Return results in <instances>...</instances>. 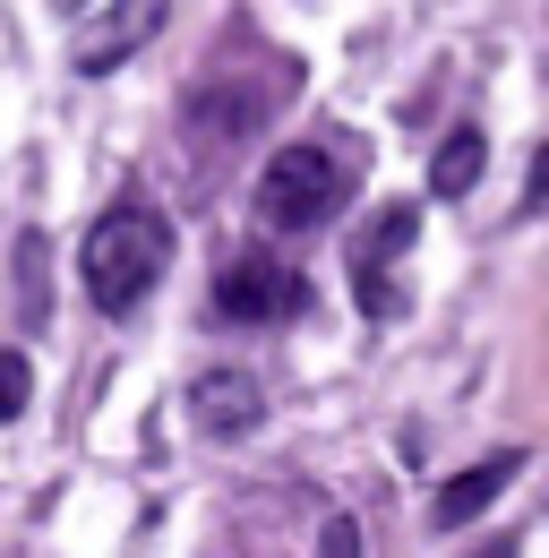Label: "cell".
Segmentation results:
<instances>
[{
    "instance_id": "obj_9",
    "label": "cell",
    "mask_w": 549,
    "mask_h": 558,
    "mask_svg": "<svg viewBox=\"0 0 549 558\" xmlns=\"http://www.w3.org/2000/svg\"><path fill=\"white\" fill-rule=\"evenodd\" d=\"M26 396H35V369H26V352H0V421L26 413Z\"/></svg>"
},
{
    "instance_id": "obj_4",
    "label": "cell",
    "mask_w": 549,
    "mask_h": 558,
    "mask_svg": "<svg viewBox=\"0 0 549 558\" xmlns=\"http://www.w3.org/2000/svg\"><path fill=\"white\" fill-rule=\"evenodd\" d=\"M146 35H163V9L155 0H103V9H69V61L86 77L121 70Z\"/></svg>"
},
{
    "instance_id": "obj_7",
    "label": "cell",
    "mask_w": 549,
    "mask_h": 558,
    "mask_svg": "<svg viewBox=\"0 0 549 558\" xmlns=\"http://www.w3.org/2000/svg\"><path fill=\"white\" fill-rule=\"evenodd\" d=\"M480 163H489V138H480V130H455V138L429 155V190H438V198H473Z\"/></svg>"
},
{
    "instance_id": "obj_5",
    "label": "cell",
    "mask_w": 549,
    "mask_h": 558,
    "mask_svg": "<svg viewBox=\"0 0 549 558\" xmlns=\"http://www.w3.org/2000/svg\"><path fill=\"white\" fill-rule=\"evenodd\" d=\"M190 413H198L206 438H241V429H258V387L241 369H206L190 387Z\"/></svg>"
},
{
    "instance_id": "obj_1",
    "label": "cell",
    "mask_w": 549,
    "mask_h": 558,
    "mask_svg": "<svg viewBox=\"0 0 549 558\" xmlns=\"http://www.w3.org/2000/svg\"><path fill=\"white\" fill-rule=\"evenodd\" d=\"M77 267H86V301H95L103 318H130L137 301L163 283V267H172V223L155 207H112L86 232Z\"/></svg>"
},
{
    "instance_id": "obj_10",
    "label": "cell",
    "mask_w": 549,
    "mask_h": 558,
    "mask_svg": "<svg viewBox=\"0 0 549 558\" xmlns=\"http://www.w3.org/2000/svg\"><path fill=\"white\" fill-rule=\"evenodd\" d=\"M318 558H361V524H352V515H327V524H318Z\"/></svg>"
},
{
    "instance_id": "obj_11",
    "label": "cell",
    "mask_w": 549,
    "mask_h": 558,
    "mask_svg": "<svg viewBox=\"0 0 549 558\" xmlns=\"http://www.w3.org/2000/svg\"><path fill=\"white\" fill-rule=\"evenodd\" d=\"M524 207H549V146L533 155V181H524Z\"/></svg>"
},
{
    "instance_id": "obj_12",
    "label": "cell",
    "mask_w": 549,
    "mask_h": 558,
    "mask_svg": "<svg viewBox=\"0 0 549 558\" xmlns=\"http://www.w3.org/2000/svg\"><path fill=\"white\" fill-rule=\"evenodd\" d=\"M480 558H515V542H498V550H480Z\"/></svg>"
},
{
    "instance_id": "obj_2",
    "label": "cell",
    "mask_w": 549,
    "mask_h": 558,
    "mask_svg": "<svg viewBox=\"0 0 549 558\" xmlns=\"http://www.w3.org/2000/svg\"><path fill=\"white\" fill-rule=\"evenodd\" d=\"M343 163L327 155V146H274L267 155V172H258V223L267 232H318V223H335L343 207Z\"/></svg>"
},
{
    "instance_id": "obj_3",
    "label": "cell",
    "mask_w": 549,
    "mask_h": 558,
    "mask_svg": "<svg viewBox=\"0 0 549 558\" xmlns=\"http://www.w3.org/2000/svg\"><path fill=\"white\" fill-rule=\"evenodd\" d=\"M215 310L241 318V327H283V318L309 310V276L283 267L274 250H241V258L215 267Z\"/></svg>"
},
{
    "instance_id": "obj_8",
    "label": "cell",
    "mask_w": 549,
    "mask_h": 558,
    "mask_svg": "<svg viewBox=\"0 0 549 558\" xmlns=\"http://www.w3.org/2000/svg\"><path fill=\"white\" fill-rule=\"evenodd\" d=\"M412 223H420V215H412V207H387V215H378V223H369V232H361V241H352V276H387V267L404 258Z\"/></svg>"
},
{
    "instance_id": "obj_6",
    "label": "cell",
    "mask_w": 549,
    "mask_h": 558,
    "mask_svg": "<svg viewBox=\"0 0 549 558\" xmlns=\"http://www.w3.org/2000/svg\"><path fill=\"white\" fill-rule=\"evenodd\" d=\"M515 473H524V456H480L473 473H455V482H447L438 498H429V524H438V533L473 524V515H480V507H489V498H498L507 482H515Z\"/></svg>"
}]
</instances>
